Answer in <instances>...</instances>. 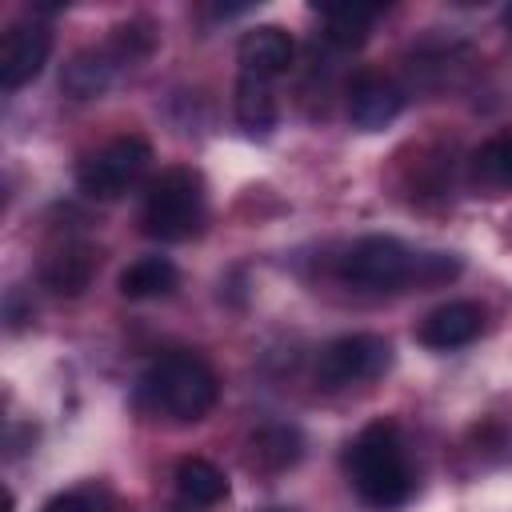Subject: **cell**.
<instances>
[{
	"label": "cell",
	"instance_id": "cell-1",
	"mask_svg": "<svg viewBox=\"0 0 512 512\" xmlns=\"http://www.w3.org/2000/svg\"><path fill=\"white\" fill-rule=\"evenodd\" d=\"M344 472L364 504L372 508H400L412 496V468L400 444L396 424L376 420L368 424L344 452Z\"/></svg>",
	"mask_w": 512,
	"mask_h": 512
},
{
	"label": "cell",
	"instance_id": "cell-7",
	"mask_svg": "<svg viewBox=\"0 0 512 512\" xmlns=\"http://www.w3.org/2000/svg\"><path fill=\"white\" fill-rule=\"evenodd\" d=\"M48 52H52V32L44 24H12L4 32V44H0V84L12 92L28 80L40 76V68L48 64Z\"/></svg>",
	"mask_w": 512,
	"mask_h": 512
},
{
	"label": "cell",
	"instance_id": "cell-3",
	"mask_svg": "<svg viewBox=\"0 0 512 512\" xmlns=\"http://www.w3.org/2000/svg\"><path fill=\"white\" fill-rule=\"evenodd\" d=\"M220 396L216 372L196 352H168L148 364L140 376V404L156 416H168L176 424L204 420Z\"/></svg>",
	"mask_w": 512,
	"mask_h": 512
},
{
	"label": "cell",
	"instance_id": "cell-21",
	"mask_svg": "<svg viewBox=\"0 0 512 512\" xmlns=\"http://www.w3.org/2000/svg\"><path fill=\"white\" fill-rule=\"evenodd\" d=\"M268 512H284V508H268Z\"/></svg>",
	"mask_w": 512,
	"mask_h": 512
},
{
	"label": "cell",
	"instance_id": "cell-17",
	"mask_svg": "<svg viewBox=\"0 0 512 512\" xmlns=\"http://www.w3.org/2000/svg\"><path fill=\"white\" fill-rule=\"evenodd\" d=\"M236 120L248 132H268L276 124V96L268 80H256V76L236 80Z\"/></svg>",
	"mask_w": 512,
	"mask_h": 512
},
{
	"label": "cell",
	"instance_id": "cell-9",
	"mask_svg": "<svg viewBox=\"0 0 512 512\" xmlns=\"http://www.w3.org/2000/svg\"><path fill=\"white\" fill-rule=\"evenodd\" d=\"M292 56H296V44L280 24H256L236 44L240 76H256V80H272V76L288 72Z\"/></svg>",
	"mask_w": 512,
	"mask_h": 512
},
{
	"label": "cell",
	"instance_id": "cell-13",
	"mask_svg": "<svg viewBox=\"0 0 512 512\" xmlns=\"http://www.w3.org/2000/svg\"><path fill=\"white\" fill-rule=\"evenodd\" d=\"M176 492H180L188 504L208 508V504H220V500L228 496V476H224L212 460L188 456V460H180V468H176Z\"/></svg>",
	"mask_w": 512,
	"mask_h": 512
},
{
	"label": "cell",
	"instance_id": "cell-2",
	"mask_svg": "<svg viewBox=\"0 0 512 512\" xmlns=\"http://www.w3.org/2000/svg\"><path fill=\"white\" fill-rule=\"evenodd\" d=\"M340 276L356 288H368V292H392L404 284L448 280V276H456V260H448L440 252L416 256L396 236H364L344 252Z\"/></svg>",
	"mask_w": 512,
	"mask_h": 512
},
{
	"label": "cell",
	"instance_id": "cell-10",
	"mask_svg": "<svg viewBox=\"0 0 512 512\" xmlns=\"http://www.w3.org/2000/svg\"><path fill=\"white\" fill-rule=\"evenodd\" d=\"M480 328H484L480 304H472V300H448V304H440V308H432V312L424 316L420 340H424L428 348L448 352V348L472 344V340L480 336Z\"/></svg>",
	"mask_w": 512,
	"mask_h": 512
},
{
	"label": "cell",
	"instance_id": "cell-14",
	"mask_svg": "<svg viewBox=\"0 0 512 512\" xmlns=\"http://www.w3.org/2000/svg\"><path fill=\"white\" fill-rule=\"evenodd\" d=\"M324 40H332L336 48H360L368 40L372 20L380 16V8L368 4H324Z\"/></svg>",
	"mask_w": 512,
	"mask_h": 512
},
{
	"label": "cell",
	"instance_id": "cell-6",
	"mask_svg": "<svg viewBox=\"0 0 512 512\" xmlns=\"http://www.w3.org/2000/svg\"><path fill=\"white\" fill-rule=\"evenodd\" d=\"M392 364V348L384 336L372 332H352V336H336L320 360H316V376L328 388H348V384H364L384 376Z\"/></svg>",
	"mask_w": 512,
	"mask_h": 512
},
{
	"label": "cell",
	"instance_id": "cell-19",
	"mask_svg": "<svg viewBox=\"0 0 512 512\" xmlns=\"http://www.w3.org/2000/svg\"><path fill=\"white\" fill-rule=\"evenodd\" d=\"M44 512H104V496L96 488H72L44 504Z\"/></svg>",
	"mask_w": 512,
	"mask_h": 512
},
{
	"label": "cell",
	"instance_id": "cell-20",
	"mask_svg": "<svg viewBox=\"0 0 512 512\" xmlns=\"http://www.w3.org/2000/svg\"><path fill=\"white\" fill-rule=\"evenodd\" d=\"M504 24H508V32H512V4H508V12H504Z\"/></svg>",
	"mask_w": 512,
	"mask_h": 512
},
{
	"label": "cell",
	"instance_id": "cell-4",
	"mask_svg": "<svg viewBox=\"0 0 512 512\" xmlns=\"http://www.w3.org/2000/svg\"><path fill=\"white\" fill-rule=\"evenodd\" d=\"M144 232L152 240H188L204 224V180L192 168H164L144 192Z\"/></svg>",
	"mask_w": 512,
	"mask_h": 512
},
{
	"label": "cell",
	"instance_id": "cell-8",
	"mask_svg": "<svg viewBox=\"0 0 512 512\" xmlns=\"http://www.w3.org/2000/svg\"><path fill=\"white\" fill-rule=\"evenodd\" d=\"M400 108H404V92L380 72H360L348 88V120L360 132H380L400 116Z\"/></svg>",
	"mask_w": 512,
	"mask_h": 512
},
{
	"label": "cell",
	"instance_id": "cell-15",
	"mask_svg": "<svg viewBox=\"0 0 512 512\" xmlns=\"http://www.w3.org/2000/svg\"><path fill=\"white\" fill-rule=\"evenodd\" d=\"M92 264H96V256H92L84 244H72V248H64V252L48 256V264H44V284H48L52 292H60V296H76V292L88 288Z\"/></svg>",
	"mask_w": 512,
	"mask_h": 512
},
{
	"label": "cell",
	"instance_id": "cell-16",
	"mask_svg": "<svg viewBox=\"0 0 512 512\" xmlns=\"http://www.w3.org/2000/svg\"><path fill=\"white\" fill-rule=\"evenodd\" d=\"M472 180L488 192H504L512 188V132H500L492 140H484L472 156Z\"/></svg>",
	"mask_w": 512,
	"mask_h": 512
},
{
	"label": "cell",
	"instance_id": "cell-18",
	"mask_svg": "<svg viewBox=\"0 0 512 512\" xmlns=\"http://www.w3.org/2000/svg\"><path fill=\"white\" fill-rule=\"evenodd\" d=\"M300 456V436L288 424H268L252 436V460L264 468H288Z\"/></svg>",
	"mask_w": 512,
	"mask_h": 512
},
{
	"label": "cell",
	"instance_id": "cell-11",
	"mask_svg": "<svg viewBox=\"0 0 512 512\" xmlns=\"http://www.w3.org/2000/svg\"><path fill=\"white\" fill-rule=\"evenodd\" d=\"M120 64H128V60L116 52V44L84 48V52H76V56L64 64L60 88H64L68 96H76V100H92V96H100V92L112 84V76H116Z\"/></svg>",
	"mask_w": 512,
	"mask_h": 512
},
{
	"label": "cell",
	"instance_id": "cell-12",
	"mask_svg": "<svg viewBox=\"0 0 512 512\" xmlns=\"http://www.w3.org/2000/svg\"><path fill=\"white\" fill-rule=\"evenodd\" d=\"M180 272L168 256H140L136 264H128L120 272V296L128 300H156V296H168L176 288Z\"/></svg>",
	"mask_w": 512,
	"mask_h": 512
},
{
	"label": "cell",
	"instance_id": "cell-5",
	"mask_svg": "<svg viewBox=\"0 0 512 512\" xmlns=\"http://www.w3.org/2000/svg\"><path fill=\"white\" fill-rule=\"evenodd\" d=\"M148 160H152V148L144 136H116L80 160L76 184L92 200H116L144 176Z\"/></svg>",
	"mask_w": 512,
	"mask_h": 512
}]
</instances>
